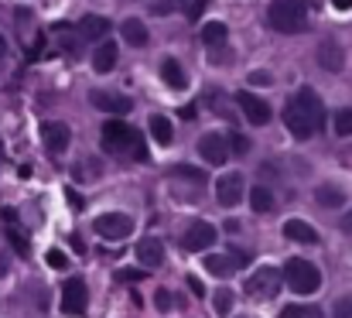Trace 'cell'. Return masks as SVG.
<instances>
[{
    "instance_id": "cell-1",
    "label": "cell",
    "mask_w": 352,
    "mask_h": 318,
    "mask_svg": "<svg viewBox=\"0 0 352 318\" xmlns=\"http://www.w3.org/2000/svg\"><path fill=\"white\" fill-rule=\"evenodd\" d=\"M322 123H325V106H322L315 89L305 86V89H298L287 100V106H284V127L291 130V137L308 140V137H315L322 130Z\"/></svg>"
},
{
    "instance_id": "cell-2",
    "label": "cell",
    "mask_w": 352,
    "mask_h": 318,
    "mask_svg": "<svg viewBox=\"0 0 352 318\" xmlns=\"http://www.w3.org/2000/svg\"><path fill=\"white\" fill-rule=\"evenodd\" d=\"M103 147H107L110 154H120V158L130 154L133 161H147V144H144V137H140L133 127L120 123V120L103 123Z\"/></svg>"
},
{
    "instance_id": "cell-3",
    "label": "cell",
    "mask_w": 352,
    "mask_h": 318,
    "mask_svg": "<svg viewBox=\"0 0 352 318\" xmlns=\"http://www.w3.org/2000/svg\"><path fill=\"white\" fill-rule=\"evenodd\" d=\"M267 17H270V28L274 31H284V34H298V31L308 28V7H305V0H274L270 10H267Z\"/></svg>"
},
{
    "instance_id": "cell-4",
    "label": "cell",
    "mask_w": 352,
    "mask_h": 318,
    "mask_svg": "<svg viewBox=\"0 0 352 318\" xmlns=\"http://www.w3.org/2000/svg\"><path fill=\"white\" fill-rule=\"evenodd\" d=\"M284 277H287L291 291H298V295H315V291L322 288V274H318V267H315L311 260H301V257L287 260Z\"/></svg>"
},
{
    "instance_id": "cell-5",
    "label": "cell",
    "mask_w": 352,
    "mask_h": 318,
    "mask_svg": "<svg viewBox=\"0 0 352 318\" xmlns=\"http://www.w3.org/2000/svg\"><path fill=\"white\" fill-rule=\"evenodd\" d=\"M93 229H96L103 240L120 243V240H126V236L133 233V219H130L126 212H107V215L93 219Z\"/></svg>"
},
{
    "instance_id": "cell-6",
    "label": "cell",
    "mask_w": 352,
    "mask_h": 318,
    "mask_svg": "<svg viewBox=\"0 0 352 318\" xmlns=\"http://www.w3.org/2000/svg\"><path fill=\"white\" fill-rule=\"evenodd\" d=\"M253 301H267V298H274L277 291H280V274L274 271V267H260L250 281H246V288H243Z\"/></svg>"
},
{
    "instance_id": "cell-7",
    "label": "cell",
    "mask_w": 352,
    "mask_h": 318,
    "mask_svg": "<svg viewBox=\"0 0 352 318\" xmlns=\"http://www.w3.org/2000/svg\"><path fill=\"white\" fill-rule=\"evenodd\" d=\"M89 305V291H86V281L82 277H72L62 284V312L65 315H82Z\"/></svg>"
},
{
    "instance_id": "cell-8",
    "label": "cell",
    "mask_w": 352,
    "mask_h": 318,
    "mask_svg": "<svg viewBox=\"0 0 352 318\" xmlns=\"http://www.w3.org/2000/svg\"><path fill=\"white\" fill-rule=\"evenodd\" d=\"M216 240H219L216 226L199 219V222H192V226L185 229V236H182V246H185V250H192V253H199V250H209Z\"/></svg>"
},
{
    "instance_id": "cell-9",
    "label": "cell",
    "mask_w": 352,
    "mask_h": 318,
    "mask_svg": "<svg viewBox=\"0 0 352 318\" xmlns=\"http://www.w3.org/2000/svg\"><path fill=\"white\" fill-rule=\"evenodd\" d=\"M199 154H202V161H209V165H226L230 161V144L219 137V134H206L202 140H199Z\"/></svg>"
},
{
    "instance_id": "cell-10",
    "label": "cell",
    "mask_w": 352,
    "mask_h": 318,
    "mask_svg": "<svg viewBox=\"0 0 352 318\" xmlns=\"http://www.w3.org/2000/svg\"><path fill=\"white\" fill-rule=\"evenodd\" d=\"M318 65H322L325 72H342V69H346V52H342V45H339L336 38H325V41L318 45Z\"/></svg>"
},
{
    "instance_id": "cell-11",
    "label": "cell",
    "mask_w": 352,
    "mask_h": 318,
    "mask_svg": "<svg viewBox=\"0 0 352 318\" xmlns=\"http://www.w3.org/2000/svg\"><path fill=\"white\" fill-rule=\"evenodd\" d=\"M236 103H239V109L246 113V120L253 127H263L270 120V106L263 103L260 96H253V93H236Z\"/></svg>"
},
{
    "instance_id": "cell-12",
    "label": "cell",
    "mask_w": 352,
    "mask_h": 318,
    "mask_svg": "<svg viewBox=\"0 0 352 318\" xmlns=\"http://www.w3.org/2000/svg\"><path fill=\"white\" fill-rule=\"evenodd\" d=\"M89 103L96 106V109H103V113H130L133 109V100H126L120 93H103V89H93L89 93Z\"/></svg>"
},
{
    "instance_id": "cell-13",
    "label": "cell",
    "mask_w": 352,
    "mask_h": 318,
    "mask_svg": "<svg viewBox=\"0 0 352 318\" xmlns=\"http://www.w3.org/2000/svg\"><path fill=\"white\" fill-rule=\"evenodd\" d=\"M216 199H219L223 206H236V202L243 199V175H236V171L223 175V178L216 182Z\"/></svg>"
},
{
    "instance_id": "cell-14",
    "label": "cell",
    "mask_w": 352,
    "mask_h": 318,
    "mask_svg": "<svg viewBox=\"0 0 352 318\" xmlns=\"http://www.w3.org/2000/svg\"><path fill=\"white\" fill-rule=\"evenodd\" d=\"M41 137H45V147L52 151V154H65V147H69V127L65 123H41Z\"/></svg>"
},
{
    "instance_id": "cell-15",
    "label": "cell",
    "mask_w": 352,
    "mask_h": 318,
    "mask_svg": "<svg viewBox=\"0 0 352 318\" xmlns=\"http://www.w3.org/2000/svg\"><path fill=\"white\" fill-rule=\"evenodd\" d=\"M137 260H140L144 267H161V264H164V243H161L157 236H144V240L137 243Z\"/></svg>"
},
{
    "instance_id": "cell-16",
    "label": "cell",
    "mask_w": 352,
    "mask_h": 318,
    "mask_svg": "<svg viewBox=\"0 0 352 318\" xmlns=\"http://www.w3.org/2000/svg\"><path fill=\"white\" fill-rule=\"evenodd\" d=\"M315 202H318L322 209H342V206H346V189L336 185V182H322V185L315 189Z\"/></svg>"
},
{
    "instance_id": "cell-17",
    "label": "cell",
    "mask_w": 352,
    "mask_h": 318,
    "mask_svg": "<svg viewBox=\"0 0 352 318\" xmlns=\"http://www.w3.org/2000/svg\"><path fill=\"white\" fill-rule=\"evenodd\" d=\"M243 253H230V257H223V253H212L209 260H206V267H209V274L212 277H230V274H236L239 267H243Z\"/></svg>"
},
{
    "instance_id": "cell-18",
    "label": "cell",
    "mask_w": 352,
    "mask_h": 318,
    "mask_svg": "<svg viewBox=\"0 0 352 318\" xmlns=\"http://www.w3.org/2000/svg\"><path fill=\"white\" fill-rule=\"evenodd\" d=\"M284 236L294 240V243H305V246L318 243V233H315L305 219H287V222H284Z\"/></svg>"
},
{
    "instance_id": "cell-19",
    "label": "cell",
    "mask_w": 352,
    "mask_h": 318,
    "mask_svg": "<svg viewBox=\"0 0 352 318\" xmlns=\"http://www.w3.org/2000/svg\"><path fill=\"white\" fill-rule=\"evenodd\" d=\"M123 38H126V45H133V48H144L147 45V24L144 21H137V17H126L123 21Z\"/></svg>"
},
{
    "instance_id": "cell-20",
    "label": "cell",
    "mask_w": 352,
    "mask_h": 318,
    "mask_svg": "<svg viewBox=\"0 0 352 318\" xmlns=\"http://www.w3.org/2000/svg\"><path fill=\"white\" fill-rule=\"evenodd\" d=\"M161 79H164L171 89H185V86H188V76H185V69H182L175 59H164V62H161Z\"/></svg>"
},
{
    "instance_id": "cell-21",
    "label": "cell",
    "mask_w": 352,
    "mask_h": 318,
    "mask_svg": "<svg viewBox=\"0 0 352 318\" xmlns=\"http://www.w3.org/2000/svg\"><path fill=\"white\" fill-rule=\"evenodd\" d=\"M79 28H82V34H86V38L100 41V38H107V31H110V21H107V17H100V14H86Z\"/></svg>"
},
{
    "instance_id": "cell-22",
    "label": "cell",
    "mask_w": 352,
    "mask_h": 318,
    "mask_svg": "<svg viewBox=\"0 0 352 318\" xmlns=\"http://www.w3.org/2000/svg\"><path fill=\"white\" fill-rule=\"evenodd\" d=\"M117 65V45L113 41H103L100 48H96V55H93V69L96 72H110Z\"/></svg>"
},
{
    "instance_id": "cell-23",
    "label": "cell",
    "mask_w": 352,
    "mask_h": 318,
    "mask_svg": "<svg viewBox=\"0 0 352 318\" xmlns=\"http://www.w3.org/2000/svg\"><path fill=\"white\" fill-rule=\"evenodd\" d=\"M226 38H230V31H226V24H219V21H209V24L202 28V41H206V48H223Z\"/></svg>"
},
{
    "instance_id": "cell-24",
    "label": "cell",
    "mask_w": 352,
    "mask_h": 318,
    "mask_svg": "<svg viewBox=\"0 0 352 318\" xmlns=\"http://www.w3.org/2000/svg\"><path fill=\"white\" fill-rule=\"evenodd\" d=\"M147 127H151V137H154L157 144H171L175 130H171V120H168V116H151Z\"/></svg>"
},
{
    "instance_id": "cell-25",
    "label": "cell",
    "mask_w": 352,
    "mask_h": 318,
    "mask_svg": "<svg viewBox=\"0 0 352 318\" xmlns=\"http://www.w3.org/2000/svg\"><path fill=\"white\" fill-rule=\"evenodd\" d=\"M250 206H253V212H260V215L274 212V195H270V189L256 185V189L250 192Z\"/></svg>"
},
{
    "instance_id": "cell-26",
    "label": "cell",
    "mask_w": 352,
    "mask_h": 318,
    "mask_svg": "<svg viewBox=\"0 0 352 318\" xmlns=\"http://www.w3.org/2000/svg\"><path fill=\"white\" fill-rule=\"evenodd\" d=\"M100 175H103V165H100L96 158H82V161L76 165V178H82V182H86V178H100Z\"/></svg>"
},
{
    "instance_id": "cell-27",
    "label": "cell",
    "mask_w": 352,
    "mask_h": 318,
    "mask_svg": "<svg viewBox=\"0 0 352 318\" xmlns=\"http://www.w3.org/2000/svg\"><path fill=\"white\" fill-rule=\"evenodd\" d=\"M212 308H216V315L230 318V312H233V291H216V298H212Z\"/></svg>"
},
{
    "instance_id": "cell-28",
    "label": "cell",
    "mask_w": 352,
    "mask_h": 318,
    "mask_svg": "<svg viewBox=\"0 0 352 318\" xmlns=\"http://www.w3.org/2000/svg\"><path fill=\"white\" fill-rule=\"evenodd\" d=\"M280 318H322V312L318 308H308V305H287L280 312Z\"/></svg>"
},
{
    "instance_id": "cell-29",
    "label": "cell",
    "mask_w": 352,
    "mask_h": 318,
    "mask_svg": "<svg viewBox=\"0 0 352 318\" xmlns=\"http://www.w3.org/2000/svg\"><path fill=\"white\" fill-rule=\"evenodd\" d=\"M336 134L339 137H352V106L336 113Z\"/></svg>"
},
{
    "instance_id": "cell-30",
    "label": "cell",
    "mask_w": 352,
    "mask_h": 318,
    "mask_svg": "<svg viewBox=\"0 0 352 318\" xmlns=\"http://www.w3.org/2000/svg\"><path fill=\"white\" fill-rule=\"evenodd\" d=\"M171 175H175V178H188V182H206V171H199V168H192V165H175Z\"/></svg>"
},
{
    "instance_id": "cell-31",
    "label": "cell",
    "mask_w": 352,
    "mask_h": 318,
    "mask_svg": "<svg viewBox=\"0 0 352 318\" xmlns=\"http://www.w3.org/2000/svg\"><path fill=\"white\" fill-rule=\"evenodd\" d=\"M48 267H55V271H65V267H69V257H65L62 250H48Z\"/></svg>"
},
{
    "instance_id": "cell-32",
    "label": "cell",
    "mask_w": 352,
    "mask_h": 318,
    "mask_svg": "<svg viewBox=\"0 0 352 318\" xmlns=\"http://www.w3.org/2000/svg\"><path fill=\"white\" fill-rule=\"evenodd\" d=\"M7 236H10V243L17 246V253H28V240H24V233H21V229H14V226H10V229H7Z\"/></svg>"
},
{
    "instance_id": "cell-33",
    "label": "cell",
    "mask_w": 352,
    "mask_h": 318,
    "mask_svg": "<svg viewBox=\"0 0 352 318\" xmlns=\"http://www.w3.org/2000/svg\"><path fill=\"white\" fill-rule=\"evenodd\" d=\"M332 318H352V298H342V301H336V308H332Z\"/></svg>"
},
{
    "instance_id": "cell-34",
    "label": "cell",
    "mask_w": 352,
    "mask_h": 318,
    "mask_svg": "<svg viewBox=\"0 0 352 318\" xmlns=\"http://www.w3.org/2000/svg\"><path fill=\"white\" fill-rule=\"evenodd\" d=\"M270 83H274V76H270V72H263V69L250 72V86H270Z\"/></svg>"
},
{
    "instance_id": "cell-35",
    "label": "cell",
    "mask_w": 352,
    "mask_h": 318,
    "mask_svg": "<svg viewBox=\"0 0 352 318\" xmlns=\"http://www.w3.org/2000/svg\"><path fill=\"white\" fill-rule=\"evenodd\" d=\"M144 274L140 271H117V281L120 284H133V281H140Z\"/></svg>"
},
{
    "instance_id": "cell-36",
    "label": "cell",
    "mask_w": 352,
    "mask_h": 318,
    "mask_svg": "<svg viewBox=\"0 0 352 318\" xmlns=\"http://www.w3.org/2000/svg\"><path fill=\"white\" fill-rule=\"evenodd\" d=\"M188 288H192V295H195V298H206V284H202L199 277H188Z\"/></svg>"
},
{
    "instance_id": "cell-37",
    "label": "cell",
    "mask_w": 352,
    "mask_h": 318,
    "mask_svg": "<svg viewBox=\"0 0 352 318\" xmlns=\"http://www.w3.org/2000/svg\"><path fill=\"white\" fill-rule=\"evenodd\" d=\"M154 298H157V308H161V312H168V308H171V295H168V291H157Z\"/></svg>"
},
{
    "instance_id": "cell-38",
    "label": "cell",
    "mask_w": 352,
    "mask_h": 318,
    "mask_svg": "<svg viewBox=\"0 0 352 318\" xmlns=\"http://www.w3.org/2000/svg\"><path fill=\"white\" fill-rule=\"evenodd\" d=\"M65 199H69V206H72L76 212L82 209V195H79V192H72V189H69V192H65Z\"/></svg>"
},
{
    "instance_id": "cell-39",
    "label": "cell",
    "mask_w": 352,
    "mask_h": 318,
    "mask_svg": "<svg viewBox=\"0 0 352 318\" xmlns=\"http://www.w3.org/2000/svg\"><path fill=\"white\" fill-rule=\"evenodd\" d=\"M233 151L236 154H246V151H250V140H246V137H233Z\"/></svg>"
},
{
    "instance_id": "cell-40",
    "label": "cell",
    "mask_w": 352,
    "mask_h": 318,
    "mask_svg": "<svg viewBox=\"0 0 352 318\" xmlns=\"http://www.w3.org/2000/svg\"><path fill=\"white\" fill-rule=\"evenodd\" d=\"M342 233H349L352 236V212H346V219H342Z\"/></svg>"
},
{
    "instance_id": "cell-41",
    "label": "cell",
    "mask_w": 352,
    "mask_h": 318,
    "mask_svg": "<svg viewBox=\"0 0 352 318\" xmlns=\"http://www.w3.org/2000/svg\"><path fill=\"white\" fill-rule=\"evenodd\" d=\"M336 3V10H352V0H332Z\"/></svg>"
},
{
    "instance_id": "cell-42",
    "label": "cell",
    "mask_w": 352,
    "mask_h": 318,
    "mask_svg": "<svg viewBox=\"0 0 352 318\" xmlns=\"http://www.w3.org/2000/svg\"><path fill=\"white\" fill-rule=\"evenodd\" d=\"M3 59H7V38L0 34V62H3Z\"/></svg>"
},
{
    "instance_id": "cell-43",
    "label": "cell",
    "mask_w": 352,
    "mask_h": 318,
    "mask_svg": "<svg viewBox=\"0 0 352 318\" xmlns=\"http://www.w3.org/2000/svg\"><path fill=\"white\" fill-rule=\"evenodd\" d=\"M3 274H7V260L0 257V277H3Z\"/></svg>"
},
{
    "instance_id": "cell-44",
    "label": "cell",
    "mask_w": 352,
    "mask_h": 318,
    "mask_svg": "<svg viewBox=\"0 0 352 318\" xmlns=\"http://www.w3.org/2000/svg\"><path fill=\"white\" fill-rule=\"evenodd\" d=\"M0 161H3V140H0Z\"/></svg>"
}]
</instances>
